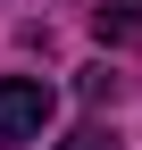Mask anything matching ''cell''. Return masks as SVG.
Masks as SVG:
<instances>
[{"label": "cell", "instance_id": "1", "mask_svg": "<svg viewBox=\"0 0 142 150\" xmlns=\"http://www.w3.org/2000/svg\"><path fill=\"white\" fill-rule=\"evenodd\" d=\"M42 125H50V83L0 75V142H42Z\"/></svg>", "mask_w": 142, "mask_h": 150}, {"label": "cell", "instance_id": "2", "mask_svg": "<svg viewBox=\"0 0 142 150\" xmlns=\"http://www.w3.org/2000/svg\"><path fill=\"white\" fill-rule=\"evenodd\" d=\"M142 42V0H109V8H100V42Z\"/></svg>", "mask_w": 142, "mask_h": 150}, {"label": "cell", "instance_id": "3", "mask_svg": "<svg viewBox=\"0 0 142 150\" xmlns=\"http://www.w3.org/2000/svg\"><path fill=\"white\" fill-rule=\"evenodd\" d=\"M84 100H92V108L117 100V75H109V67H84Z\"/></svg>", "mask_w": 142, "mask_h": 150}, {"label": "cell", "instance_id": "4", "mask_svg": "<svg viewBox=\"0 0 142 150\" xmlns=\"http://www.w3.org/2000/svg\"><path fill=\"white\" fill-rule=\"evenodd\" d=\"M59 150H117V142H109V125H75V134H67Z\"/></svg>", "mask_w": 142, "mask_h": 150}]
</instances>
